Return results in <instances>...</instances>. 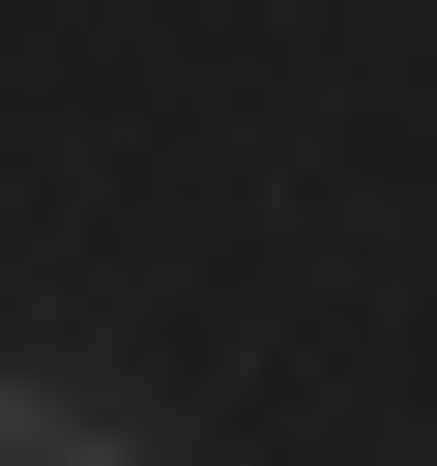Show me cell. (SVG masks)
I'll return each instance as SVG.
<instances>
[{"label": "cell", "mask_w": 437, "mask_h": 466, "mask_svg": "<svg viewBox=\"0 0 437 466\" xmlns=\"http://www.w3.org/2000/svg\"><path fill=\"white\" fill-rule=\"evenodd\" d=\"M0 466H146V437H117L87 379H0Z\"/></svg>", "instance_id": "6da1fadb"}]
</instances>
